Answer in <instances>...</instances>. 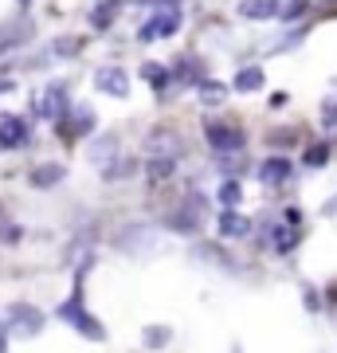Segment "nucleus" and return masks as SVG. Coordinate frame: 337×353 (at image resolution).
<instances>
[{
  "mask_svg": "<svg viewBox=\"0 0 337 353\" xmlns=\"http://www.w3.org/2000/svg\"><path fill=\"white\" fill-rule=\"evenodd\" d=\"M63 176H67V165L63 161H39V165H32L28 169V185L32 189H39V192H48V189H55Z\"/></svg>",
  "mask_w": 337,
  "mask_h": 353,
  "instance_id": "nucleus-16",
  "label": "nucleus"
},
{
  "mask_svg": "<svg viewBox=\"0 0 337 353\" xmlns=\"http://www.w3.org/2000/svg\"><path fill=\"white\" fill-rule=\"evenodd\" d=\"M43 326H48V314L39 310V306H32V303H16V306H8V318H4V330L8 334H24V338H39L43 334Z\"/></svg>",
  "mask_w": 337,
  "mask_h": 353,
  "instance_id": "nucleus-7",
  "label": "nucleus"
},
{
  "mask_svg": "<svg viewBox=\"0 0 337 353\" xmlns=\"http://www.w3.org/2000/svg\"><path fill=\"white\" fill-rule=\"evenodd\" d=\"M118 153H122V150H118V138H114V134H99V138H90V153H87V157L99 165V169L110 161V157H118Z\"/></svg>",
  "mask_w": 337,
  "mask_h": 353,
  "instance_id": "nucleus-21",
  "label": "nucleus"
},
{
  "mask_svg": "<svg viewBox=\"0 0 337 353\" xmlns=\"http://www.w3.org/2000/svg\"><path fill=\"white\" fill-rule=\"evenodd\" d=\"M302 303H306L310 314H318V310H322V294H318L314 287H302Z\"/></svg>",
  "mask_w": 337,
  "mask_h": 353,
  "instance_id": "nucleus-30",
  "label": "nucleus"
},
{
  "mask_svg": "<svg viewBox=\"0 0 337 353\" xmlns=\"http://www.w3.org/2000/svg\"><path fill=\"white\" fill-rule=\"evenodd\" d=\"M173 341V326H145L141 330V345L145 350H165Z\"/></svg>",
  "mask_w": 337,
  "mask_h": 353,
  "instance_id": "nucleus-26",
  "label": "nucleus"
},
{
  "mask_svg": "<svg viewBox=\"0 0 337 353\" xmlns=\"http://www.w3.org/2000/svg\"><path fill=\"white\" fill-rule=\"evenodd\" d=\"M141 79L150 83V90L157 94V99H169V94L176 90L173 67H169V63H141Z\"/></svg>",
  "mask_w": 337,
  "mask_h": 353,
  "instance_id": "nucleus-17",
  "label": "nucleus"
},
{
  "mask_svg": "<svg viewBox=\"0 0 337 353\" xmlns=\"http://www.w3.org/2000/svg\"><path fill=\"white\" fill-rule=\"evenodd\" d=\"M83 48H87V36H59V39H51L48 55H55V59H79Z\"/></svg>",
  "mask_w": 337,
  "mask_h": 353,
  "instance_id": "nucleus-22",
  "label": "nucleus"
},
{
  "mask_svg": "<svg viewBox=\"0 0 337 353\" xmlns=\"http://www.w3.org/2000/svg\"><path fill=\"white\" fill-rule=\"evenodd\" d=\"M8 224V216H4V204H0V228Z\"/></svg>",
  "mask_w": 337,
  "mask_h": 353,
  "instance_id": "nucleus-37",
  "label": "nucleus"
},
{
  "mask_svg": "<svg viewBox=\"0 0 337 353\" xmlns=\"http://www.w3.org/2000/svg\"><path fill=\"white\" fill-rule=\"evenodd\" d=\"M90 83H94V90H99V94H106V99H125V94H130V71H125L122 63L94 67Z\"/></svg>",
  "mask_w": 337,
  "mask_h": 353,
  "instance_id": "nucleus-9",
  "label": "nucleus"
},
{
  "mask_svg": "<svg viewBox=\"0 0 337 353\" xmlns=\"http://www.w3.org/2000/svg\"><path fill=\"white\" fill-rule=\"evenodd\" d=\"M322 126L325 130H337V99H334V94L322 99Z\"/></svg>",
  "mask_w": 337,
  "mask_h": 353,
  "instance_id": "nucleus-29",
  "label": "nucleus"
},
{
  "mask_svg": "<svg viewBox=\"0 0 337 353\" xmlns=\"http://www.w3.org/2000/svg\"><path fill=\"white\" fill-rule=\"evenodd\" d=\"M251 216H243L239 208H220L216 216V232H220V240H247L251 236Z\"/></svg>",
  "mask_w": 337,
  "mask_h": 353,
  "instance_id": "nucleus-15",
  "label": "nucleus"
},
{
  "mask_svg": "<svg viewBox=\"0 0 337 353\" xmlns=\"http://www.w3.org/2000/svg\"><path fill=\"white\" fill-rule=\"evenodd\" d=\"M298 141V130H271L267 134V145H278V153L287 150V145H294Z\"/></svg>",
  "mask_w": 337,
  "mask_h": 353,
  "instance_id": "nucleus-28",
  "label": "nucleus"
},
{
  "mask_svg": "<svg viewBox=\"0 0 337 353\" xmlns=\"http://www.w3.org/2000/svg\"><path fill=\"white\" fill-rule=\"evenodd\" d=\"M236 12L243 16V20H278L283 0H239Z\"/></svg>",
  "mask_w": 337,
  "mask_h": 353,
  "instance_id": "nucleus-20",
  "label": "nucleus"
},
{
  "mask_svg": "<svg viewBox=\"0 0 337 353\" xmlns=\"http://www.w3.org/2000/svg\"><path fill=\"white\" fill-rule=\"evenodd\" d=\"M325 306H334L337 310V279L334 283H325Z\"/></svg>",
  "mask_w": 337,
  "mask_h": 353,
  "instance_id": "nucleus-33",
  "label": "nucleus"
},
{
  "mask_svg": "<svg viewBox=\"0 0 337 353\" xmlns=\"http://www.w3.org/2000/svg\"><path fill=\"white\" fill-rule=\"evenodd\" d=\"M32 141V118L28 114H0V153H16Z\"/></svg>",
  "mask_w": 337,
  "mask_h": 353,
  "instance_id": "nucleus-8",
  "label": "nucleus"
},
{
  "mask_svg": "<svg viewBox=\"0 0 337 353\" xmlns=\"http://www.w3.org/2000/svg\"><path fill=\"white\" fill-rule=\"evenodd\" d=\"M141 169V161L138 157H130V153H118V157H110V161L102 165L99 173H102V181L106 185H118V181H130V176Z\"/></svg>",
  "mask_w": 337,
  "mask_h": 353,
  "instance_id": "nucleus-19",
  "label": "nucleus"
},
{
  "mask_svg": "<svg viewBox=\"0 0 337 353\" xmlns=\"http://www.w3.org/2000/svg\"><path fill=\"white\" fill-rule=\"evenodd\" d=\"M329 157H334V145H329V141H310L306 153H302V165H306V169H325Z\"/></svg>",
  "mask_w": 337,
  "mask_h": 353,
  "instance_id": "nucleus-24",
  "label": "nucleus"
},
{
  "mask_svg": "<svg viewBox=\"0 0 337 353\" xmlns=\"http://www.w3.org/2000/svg\"><path fill=\"white\" fill-rule=\"evenodd\" d=\"M0 353H8V330L0 326Z\"/></svg>",
  "mask_w": 337,
  "mask_h": 353,
  "instance_id": "nucleus-35",
  "label": "nucleus"
},
{
  "mask_svg": "<svg viewBox=\"0 0 337 353\" xmlns=\"http://www.w3.org/2000/svg\"><path fill=\"white\" fill-rule=\"evenodd\" d=\"M185 28V12L181 8H153L138 28V43H161V39H173L176 32Z\"/></svg>",
  "mask_w": 337,
  "mask_h": 353,
  "instance_id": "nucleus-3",
  "label": "nucleus"
},
{
  "mask_svg": "<svg viewBox=\"0 0 337 353\" xmlns=\"http://www.w3.org/2000/svg\"><path fill=\"white\" fill-rule=\"evenodd\" d=\"M322 216H337V196H329V201L322 204Z\"/></svg>",
  "mask_w": 337,
  "mask_h": 353,
  "instance_id": "nucleus-34",
  "label": "nucleus"
},
{
  "mask_svg": "<svg viewBox=\"0 0 337 353\" xmlns=\"http://www.w3.org/2000/svg\"><path fill=\"white\" fill-rule=\"evenodd\" d=\"M329 4H337V0H329Z\"/></svg>",
  "mask_w": 337,
  "mask_h": 353,
  "instance_id": "nucleus-38",
  "label": "nucleus"
},
{
  "mask_svg": "<svg viewBox=\"0 0 337 353\" xmlns=\"http://www.w3.org/2000/svg\"><path fill=\"white\" fill-rule=\"evenodd\" d=\"M32 4H36V0H16V8H20V12H28Z\"/></svg>",
  "mask_w": 337,
  "mask_h": 353,
  "instance_id": "nucleus-36",
  "label": "nucleus"
},
{
  "mask_svg": "<svg viewBox=\"0 0 337 353\" xmlns=\"http://www.w3.org/2000/svg\"><path fill=\"white\" fill-rule=\"evenodd\" d=\"M204 212H208V196L204 192H188V201L165 216V228L176 232V236H196L204 228Z\"/></svg>",
  "mask_w": 337,
  "mask_h": 353,
  "instance_id": "nucleus-4",
  "label": "nucleus"
},
{
  "mask_svg": "<svg viewBox=\"0 0 337 353\" xmlns=\"http://www.w3.org/2000/svg\"><path fill=\"white\" fill-rule=\"evenodd\" d=\"M259 185H267V189H283L290 176H294V161H290L287 153H271V157H263L259 161Z\"/></svg>",
  "mask_w": 337,
  "mask_h": 353,
  "instance_id": "nucleus-13",
  "label": "nucleus"
},
{
  "mask_svg": "<svg viewBox=\"0 0 337 353\" xmlns=\"http://www.w3.org/2000/svg\"><path fill=\"white\" fill-rule=\"evenodd\" d=\"M90 267H94V255H83V263H79V271H75V283H71V294L55 306V318L67 322V326L75 330V334H83V338L106 341V326L90 314V306H87V271Z\"/></svg>",
  "mask_w": 337,
  "mask_h": 353,
  "instance_id": "nucleus-1",
  "label": "nucleus"
},
{
  "mask_svg": "<svg viewBox=\"0 0 337 353\" xmlns=\"http://www.w3.org/2000/svg\"><path fill=\"white\" fill-rule=\"evenodd\" d=\"M94 130H99V114H94V106H87V102H79V106H71L63 118H55V138H63V141L94 138Z\"/></svg>",
  "mask_w": 337,
  "mask_h": 353,
  "instance_id": "nucleus-5",
  "label": "nucleus"
},
{
  "mask_svg": "<svg viewBox=\"0 0 337 353\" xmlns=\"http://www.w3.org/2000/svg\"><path fill=\"white\" fill-rule=\"evenodd\" d=\"M263 87H267V71H263L259 63H243L236 75H232V90H236V94H259Z\"/></svg>",
  "mask_w": 337,
  "mask_h": 353,
  "instance_id": "nucleus-18",
  "label": "nucleus"
},
{
  "mask_svg": "<svg viewBox=\"0 0 337 353\" xmlns=\"http://www.w3.org/2000/svg\"><path fill=\"white\" fill-rule=\"evenodd\" d=\"M216 204H220V208H239V204H243V185H239V176H224V181L216 185Z\"/></svg>",
  "mask_w": 337,
  "mask_h": 353,
  "instance_id": "nucleus-23",
  "label": "nucleus"
},
{
  "mask_svg": "<svg viewBox=\"0 0 337 353\" xmlns=\"http://www.w3.org/2000/svg\"><path fill=\"white\" fill-rule=\"evenodd\" d=\"M204 141L212 157H232V153L247 150V130L239 126L236 118H208L204 122Z\"/></svg>",
  "mask_w": 337,
  "mask_h": 353,
  "instance_id": "nucleus-2",
  "label": "nucleus"
},
{
  "mask_svg": "<svg viewBox=\"0 0 337 353\" xmlns=\"http://www.w3.org/2000/svg\"><path fill=\"white\" fill-rule=\"evenodd\" d=\"M134 4H153V8H181V0H134Z\"/></svg>",
  "mask_w": 337,
  "mask_h": 353,
  "instance_id": "nucleus-32",
  "label": "nucleus"
},
{
  "mask_svg": "<svg viewBox=\"0 0 337 353\" xmlns=\"http://www.w3.org/2000/svg\"><path fill=\"white\" fill-rule=\"evenodd\" d=\"M32 39H36V24H32V16H28V12L12 16V20H4V24H0V55L28 48Z\"/></svg>",
  "mask_w": 337,
  "mask_h": 353,
  "instance_id": "nucleus-10",
  "label": "nucleus"
},
{
  "mask_svg": "<svg viewBox=\"0 0 337 353\" xmlns=\"http://www.w3.org/2000/svg\"><path fill=\"white\" fill-rule=\"evenodd\" d=\"M298 240H302V232L294 224H287V220H267V228H263V243L275 255H290L298 248Z\"/></svg>",
  "mask_w": 337,
  "mask_h": 353,
  "instance_id": "nucleus-12",
  "label": "nucleus"
},
{
  "mask_svg": "<svg viewBox=\"0 0 337 353\" xmlns=\"http://www.w3.org/2000/svg\"><path fill=\"white\" fill-rule=\"evenodd\" d=\"M71 106H75V102H71V83L55 79V83H48V87L32 99V118H48V122H55V118H63Z\"/></svg>",
  "mask_w": 337,
  "mask_h": 353,
  "instance_id": "nucleus-6",
  "label": "nucleus"
},
{
  "mask_svg": "<svg viewBox=\"0 0 337 353\" xmlns=\"http://www.w3.org/2000/svg\"><path fill=\"white\" fill-rule=\"evenodd\" d=\"M173 83H176V90H196L204 79H208V67H204V59L200 55H173Z\"/></svg>",
  "mask_w": 337,
  "mask_h": 353,
  "instance_id": "nucleus-11",
  "label": "nucleus"
},
{
  "mask_svg": "<svg viewBox=\"0 0 337 353\" xmlns=\"http://www.w3.org/2000/svg\"><path fill=\"white\" fill-rule=\"evenodd\" d=\"M306 12H310V0H287L283 12H278V20H283V24H294V20H302Z\"/></svg>",
  "mask_w": 337,
  "mask_h": 353,
  "instance_id": "nucleus-27",
  "label": "nucleus"
},
{
  "mask_svg": "<svg viewBox=\"0 0 337 353\" xmlns=\"http://www.w3.org/2000/svg\"><path fill=\"white\" fill-rule=\"evenodd\" d=\"M130 4V0H94L87 8V28L90 32H110L114 24H118V16H122V8Z\"/></svg>",
  "mask_w": 337,
  "mask_h": 353,
  "instance_id": "nucleus-14",
  "label": "nucleus"
},
{
  "mask_svg": "<svg viewBox=\"0 0 337 353\" xmlns=\"http://www.w3.org/2000/svg\"><path fill=\"white\" fill-rule=\"evenodd\" d=\"M227 83H220V79H204V83H200L196 87V94H200V102H204V106H220V102L227 99Z\"/></svg>",
  "mask_w": 337,
  "mask_h": 353,
  "instance_id": "nucleus-25",
  "label": "nucleus"
},
{
  "mask_svg": "<svg viewBox=\"0 0 337 353\" xmlns=\"http://www.w3.org/2000/svg\"><path fill=\"white\" fill-rule=\"evenodd\" d=\"M283 220L298 228V224H302V208H298V204H290V208H283Z\"/></svg>",
  "mask_w": 337,
  "mask_h": 353,
  "instance_id": "nucleus-31",
  "label": "nucleus"
}]
</instances>
